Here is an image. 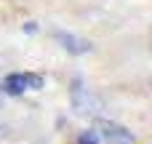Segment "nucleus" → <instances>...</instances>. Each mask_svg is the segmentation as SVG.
<instances>
[{
  "label": "nucleus",
  "mask_w": 152,
  "mask_h": 144,
  "mask_svg": "<svg viewBox=\"0 0 152 144\" xmlns=\"http://www.w3.org/2000/svg\"><path fill=\"white\" fill-rule=\"evenodd\" d=\"M96 139H102L104 144H134V134L118 123H110V120H99L96 128H94Z\"/></svg>",
  "instance_id": "obj_2"
},
{
  "label": "nucleus",
  "mask_w": 152,
  "mask_h": 144,
  "mask_svg": "<svg viewBox=\"0 0 152 144\" xmlns=\"http://www.w3.org/2000/svg\"><path fill=\"white\" fill-rule=\"evenodd\" d=\"M99 139H96V134L94 131H83L80 134V139H77V144H96Z\"/></svg>",
  "instance_id": "obj_6"
},
{
  "label": "nucleus",
  "mask_w": 152,
  "mask_h": 144,
  "mask_svg": "<svg viewBox=\"0 0 152 144\" xmlns=\"http://www.w3.org/2000/svg\"><path fill=\"white\" fill-rule=\"evenodd\" d=\"M5 134H8V128H5V126H0V139H3Z\"/></svg>",
  "instance_id": "obj_7"
},
{
  "label": "nucleus",
  "mask_w": 152,
  "mask_h": 144,
  "mask_svg": "<svg viewBox=\"0 0 152 144\" xmlns=\"http://www.w3.org/2000/svg\"><path fill=\"white\" fill-rule=\"evenodd\" d=\"M3 96H5V91H3V86H0V102H3Z\"/></svg>",
  "instance_id": "obj_8"
},
{
  "label": "nucleus",
  "mask_w": 152,
  "mask_h": 144,
  "mask_svg": "<svg viewBox=\"0 0 152 144\" xmlns=\"http://www.w3.org/2000/svg\"><path fill=\"white\" fill-rule=\"evenodd\" d=\"M69 96H72V110L77 112V115H96L99 110H102V102L83 86V80L80 77H75L72 80V88H69Z\"/></svg>",
  "instance_id": "obj_1"
},
{
  "label": "nucleus",
  "mask_w": 152,
  "mask_h": 144,
  "mask_svg": "<svg viewBox=\"0 0 152 144\" xmlns=\"http://www.w3.org/2000/svg\"><path fill=\"white\" fill-rule=\"evenodd\" d=\"M53 37L61 43V48H64L67 53L83 56V53H88V51H91V43H88V40H83V37H77V35H69V32H53Z\"/></svg>",
  "instance_id": "obj_3"
},
{
  "label": "nucleus",
  "mask_w": 152,
  "mask_h": 144,
  "mask_svg": "<svg viewBox=\"0 0 152 144\" xmlns=\"http://www.w3.org/2000/svg\"><path fill=\"white\" fill-rule=\"evenodd\" d=\"M3 91H5L8 96H19V94H24V91H27L24 72H13V75H8L5 83H3Z\"/></svg>",
  "instance_id": "obj_4"
},
{
  "label": "nucleus",
  "mask_w": 152,
  "mask_h": 144,
  "mask_svg": "<svg viewBox=\"0 0 152 144\" xmlns=\"http://www.w3.org/2000/svg\"><path fill=\"white\" fill-rule=\"evenodd\" d=\"M24 80H27V91H40L43 88V75H35V72H24Z\"/></svg>",
  "instance_id": "obj_5"
}]
</instances>
